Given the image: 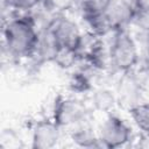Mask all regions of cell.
Wrapping results in <instances>:
<instances>
[{
	"mask_svg": "<svg viewBox=\"0 0 149 149\" xmlns=\"http://www.w3.org/2000/svg\"><path fill=\"white\" fill-rule=\"evenodd\" d=\"M38 40V29L27 13H17L9 20L2 22L3 51L13 59L33 57Z\"/></svg>",
	"mask_w": 149,
	"mask_h": 149,
	"instance_id": "cell-1",
	"label": "cell"
},
{
	"mask_svg": "<svg viewBox=\"0 0 149 149\" xmlns=\"http://www.w3.org/2000/svg\"><path fill=\"white\" fill-rule=\"evenodd\" d=\"M140 62V51L135 37L127 28L115 30L109 45V64L114 71L127 72L133 70Z\"/></svg>",
	"mask_w": 149,
	"mask_h": 149,
	"instance_id": "cell-2",
	"label": "cell"
},
{
	"mask_svg": "<svg viewBox=\"0 0 149 149\" xmlns=\"http://www.w3.org/2000/svg\"><path fill=\"white\" fill-rule=\"evenodd\" d=\"M99 139L106 148H119L130 141L132 130L122 119L109 114L100 126Z\"/></svg>",
	"mask_w": 149,
	"mask_h": 149,
	"instance_id": "cell-3",
	"label": "cell"
},
{
	"mask_svg": "<svg viewBox=\"0 0 149 149\" xmlns=\"http://www.w3.org/2000/svg\"><path fill=\"white\" fill-rule=\"evenodd\" d=\"M87 109L84 104L71 98L58 97L55 101L54 121L59 127L76 126L87 119Z\"/></svg>",
	"mask_w": 149,
	"mask_h": 149,
	"instance_id": "cell-4",
	"label": "cell"
},
{
	"mask_svg": "<svg viewBox=\"0 0 149 149\" xmlns=\"http://www.w3.org/2000/svg\"><path fill=\"white\" fill-rule=\"evenodd\" d=\"M48 27L55 36L59 48L76 50L81 36V31L73 20L63 14H58Z\"/></svg>",
	"mask_w": 149,
	"mask_h": 149,
	"instance_id": "cell-5",
	"label": "cell"
},
{
	"mask_svg": "<svg viewBox=\"0 0 149 149\" xmlns=\"http://www.w3.org/2000/svg\"><path fill=\"white\" fill-rule=\"evenodd\" d=\"M104 14L108 19L114 30L127 28L133 23L136 14V7L134 0H109Z\"/></svg>",
	"mask_w": 149,
	"mask_h": 149,
	"instance_id": "cell-6",
	"label": "cell"
},
{
	"mask_svg": "<svg viewBox=\"0 0 149 149\" xmlns=\"http://www.w3.org/2000/svg\"><path fill=\"white\" fill-rule=\"evenodd\" d=\"M59 140V126L52 120H44L36 123L33 132V144L35 149L54 148Z\"/></svg>",
	"mask_w": 149,
	"mask_h": 149,
	"instance_id": "cell-7",
	"label": "cell"
},
{
	"mask_svg": "<svg viewBox=\"0 0 149 149\" xmlns=\"http://www.w3.org/2000/svg\"><path fill=\"white\" fill-rule=\"evenodd\" d=\"M59 49V45L52 35L51 30L49 27L42 28L38 30V40L36 44V49L34 52V58L38 63H44V62H54L57 51Z\"/></svg>",
	"mask_w": 149,
	"mask_h": 149,
	"instance_id": "cell-8",
	"label": "cell"
},
{
	"mask_svg": "<svg viewBox=\"0 0 149 149\" xmlns=\"http://www.w3.org/2000/svg\"><path fill=\"white\" fill-rule=\"evenodd\" d=\"M125 73L126 74L120 80L118 99H119L120 105L122 104L123 106H126L129 109L132 106L139 104V98L142 92V86H141V83L139 81V79L132 73V70L127 71Z\"/></svg>",
	"mask_w": 149,
	"mask_h": 149,
	"instance_id": "cell-9",
	"label": "cell"
},
{
	"mask_svg": "<svg viewBox=\"0 0 149 149\" xmlns=\"http://www.w3.org/2000/svg\"><path fill=\"white\" fill-rule=\"evenodd\" d=\"M71 140L76 144L85 148H106L99 136L94 134L87 119L74 126L71 132Z\"/></svg>",
	"mask_w": 149,
	"mask_h": 149,
	"instance_id": "cell-10",
	"label": "cell"
},
{
	"mask_svg": "<svg viewBox=\"0 0 149 149\" xmlns=\"http://www.w3.org/2000/svg\"><path fill=\"white\" fill-rule=\"evenodd\" d=\"M115 95L113 92L108 88H98L93 92L92 94V104L97 111L109 113L111 109L114 108L115 106Z\"/></svg>",
	"mask_w": 149,
	"mask_h": 149,
	"instance_id": "cell-11",
	"label": "cell"
},
{
	"mask_svg": "<svg viewBox=\"0 0 149 149\" xmlns=\"http://www.w3.org/2000/svg\"><path fill=\"white\" fill-rule=\"evenodd\" d=\"M134 123L149 136V102H139L128 109Z\"/></svg>",
	"mask_w": 149,
	"mask_h": 149,
	"instance_id": "cell-12",
	"label": "cell"
},
{
	"mask_svg": "<svg viewBox=\"0 0 149 149\" xmlns=\"http://www.w3.org/2000/svg\"><path fill=\"white\" fill-rule=\"evenodd\" d=\"M109 0H79L77 8L83 19L104 13Z\"/></svg>",
	"mask_w": 149,
	"mask_h": 149,
	"instance_id": "cell-13",
	"label": "cell"
},
{
	"mask_svg": "<svg viewBox=\"0 0 149 149\" xmlns=\"http://www.w3.org/2000/svg\"><path fill=\"white\" fill-rule=\"evenodd\" d=\"M54 62L58 66L66 69V68L73 66L77 62H79V58L77 56L76 50H71V49H66V48H59Z\"/></svg>",
	"mask_w": 149,
	"mask_h": 149,
	"instance_id": "cell-14",
	"label": "cell"
},
{
	"mask_svg": "<svg viewBox=\"0 0 149 149\" xmlns=\"http://www.w3.org/2000/svg\"><path fill=\"white\" fill-rule=\"evenodd\" d=\"M70 87L74 92H86L91 88V80L90 77L86 74L84 70L74 73L70 80Z\"/></svg>",
	"mask_w": 149,
	"mask_h": 149,
	"instance_id": "cell-15",
	"label": "cell"
},
{
	"mask_svg": "<svg viewBox=\"0 0 149 149\" xmlns=\"http://www.w3.org/2000/svg\"><path fill=\"white\" fill-rule=\"evenodd\" d=\"M79 0H45V2L58 14H63L66 10L77 7Z\"/></svg>",
	"mask_w": 149,
	"mask_h": 149,
	"instance_id": "cell-16",
	"label": "cell"
},
{
	"mask_svg": "<svg viewBox=\"0 0 149 149\" xmlns=\"http://www.w3.org/2000/svg\"><path fill=\"white\" fill-rule=\"evenodd\" d=\"M136 10H149V0H134Z\"/></svg>",
	"mask_w": 149,
	"mask_h": 149,
	"instance_id": "cell-17",
	"label": "cell"
}]
</instances>
